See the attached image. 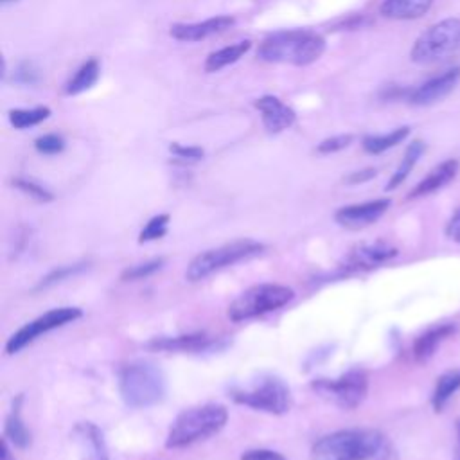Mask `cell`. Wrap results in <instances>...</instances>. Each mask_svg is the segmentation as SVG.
<instances>
[{"label": "cell", "instance_id": "6da1fadb", "mask_svg": "<svg viewBox=\"0 0 460 460\" xmlns=\"http://www.w3.org/2000/svg\"><path fill=\"white\" fill-rule=\"evenodd\" d=\"M311 460H397V449L379 429L352 428L316 438Z\"/></svg>", "mask_w": 460, "mask_h": 460}, {"label": "cell", "instance_id": "7a4b0ae2", "mask_svg": "<svg viewBox=\"0 0 460 460\" xmlns=\"http://www.w3.org/2000/svg\"><path fill=\"white\" fill-rule=\"evenodd\" d=\"M325 52V38L309 29L277 31L268 34L257 49V58L266 63L307 66Z\"/></svg>", "mask_w": 460, "mask_h": 460}, {"label": "cell", "instance_id": "3957f363", "mask_svg": "<svg viewBox=\"0 0 460 460\" xmlns=\"http://www.w3.org/2000/svg\"><path fill=\"white\" fill-rule=\"evenodd\" d=\"M228 420V410L217 402L199 404L178 413L165 437L167 449H181L219 433Z\"/></svg>", "mask_w": 460, "mask_h": 460}, {"label": "cell", "instance_id": "277c9868", "mask_svg": "<svg viewBox=\"0 0 460 460\" xmlns=\"http://www.w3.org/2000/svg\"><path fill=\"white\" fill-rule=\"evenodd\" d=\"M119 392L126 406L149 408L158 404L167 392L164 372L147 361H133L119 372Z\"/></svg>", "mask_w": 460, "mask_h": 460}, {"label": "cell", "instance_id": "5b68a950", "mask_svg": "<svg viewBox=\"0 0 460 460\" xmlns=\"http://www.w3.org/2000/svg\"><path fill=\"white\" fill-rule=\"evenodd\" d=\"M264 250L266 246L255 239H235L232 243L205 250L189 262L185 270V279L189 282H199L226 266L257 257Z\"/></svg>", "mask_w": 460, "mask_h": 460}, {"label": "cell", "instance_id": "8992f818", "mask_svg": "<svg viewBox=\"0 0 460 460\" xmlns=\"http://www.w3.org/2000/svg\"><path fill=\"white\" fill-rule=\"evenodd\" d=\"M460 54V18H446L429 25L413 43L410 58L419 65L447 61Z\"/></svg>", "mask_w": 460, "mask_h": 460}, {"label": "cell", "instance_id": "52a82bcc", "mask_svg": "<svg viewBox=\"0 0 460 460\" xmlns=\"http://www.w3.org/2000/svg\"><path fill=\"white\" fill-rule=\"evenodd\" d=\"M295 298V291L284 284H255L244 289L226 309V316L232 322H246L266 313L277 311Z\"/></svg>", "mask_w": 460, "mask_h": 460}, {"label": "cell", "instance_id": "ba28073f", "mask_svg": "<svg viewBox=\"0 0 460 460\" xmlns=\"http://www.w3.org/2000/svg\"><path fill=\"white\" fill-rule=\"evenodd\" d=\"M230 397L237 404L273 415H282L291 408V392L286 383L275 376L261 377L248 388H234Z\"/></svg>", "mask_w": 460, "mask_h": 460}, {"label": "cell", "instance_id": "9c48e42d", "mask_svg": "<svg viewBox=\"0 0 460 460\" xmlns=\"http://www.w3.org/2000/svg\"><path fill=\"white\" fill-rule=\"evenodd\" d=\"M311 388L332 402L340 410H356L368 394V374L361 368H352L336 379H314Z\"/></svg>", "mask_w": 460, "mask_h": 460}, {"label": "cell", "instance_id": "30bf717a", "mask_svg": "<svg viewBox=\"0 0 460 460\" xmlns=\"http://www.w3.org/2000/svg\"><path fill=\"white\" fill-rule=\"evenodd\" d=\"M81 316H83V311L79 307H72V305L50 309V311L43 313L41 316L31 320L29 323H25L23 327H20L14 334H11V338L5 343V352L16 354L22 349H25L29 343H32L38 336L47 334V332H50L58 327H63L70 322H75Z\"/></svg>", "mask_w": 460, "mask_h": 460}, {"label": "cell", "instance_id": "8fae6325", "mask_svg": "<svg viewBox=\"0 0 460 460\" xmlns=\"http://www.w3.org/2000/svg\"><path fill=\"white\" fill-rule=\"evenodd\" d=\"M458 83H460V66H453V68L424 81L417 88H413L408 95V102L413 106L435 104V102L442 101L444 97H447L456 88Z\"/></svg>", "mask_w": 460, "mask_h": 460}, {"label": "cell", "instance_id": "7c38bea8", "mask_svg": "<svg viewBox=\"0 0 460 460\" xmlns=\"http://www.w3.org/2000/svg\"><path fill=\"white\" fill-rule=\"evenodd\" d=\"M390 205L392 201L388 198L370 199L356 205H345L334 212V221L345 228L359 230L376 223L390 208Z\"/></svg>", "mask_w": 460, "mask_h": 460}, {"label": "cell", "instance_id": "4fadbf2b", "mask_svg": "<svg viewBox=\"0 0 460 460\" xmlns=\"http://www.w3.org/2000/svg\"><path fill=\"white\" fill-rule=\"evenodd\" d=\"M235 25V18L230 14H219L214 18H207L203 22H194V23H172L169 29V34L178 40V41H201L207 40L214 34L225 32L230 27Z\"/></svg>", "mask_w": 460, "mask_h": 460}, {"label": "cell", "instance_id": "5bb4252c", "mask_svg": "<svg viewBox=\"0 0 460 460\" xmlns=\"http://www.w3.org/2000/svg\"><path fill=\"white\" fill-rule=\"evenodd\" d=\"M399 250L385 241H376V243H365L356 246L347 261H345V270L347 271H359V270H370L377 268L394 257H397Z\"/></svg>", "mask_w": 460, "mask_h": 460}, {"label": "cell", "instance_id": "9a60e30c", "mask_svg": "<svg viewBox=\"0 0 460 460\" xmlns=\"http://www.w3.org/2000/svg\"><path fill=\"white\" fill-rule=\"evenodd\" d=\"M253 106L261 113L262 126L266 128L268 133L277 135L282 133L284 129H289L296 122V113L293 108L284 104L279 97L275 95H262L259 97Z\"/></svg>", "mask_w": 460, "mask_h": 460}, {"label": "cell", "instance_id": "2e32d148", "mask_svg": "<svg viewBox=\"0 0 460 460\" xmlns=\"http://www.w3.org/2000/svg\"><path fill=\"white\" fill-rule=\"evenodd\" d=\"M72 438L79 449L81 460H110L102 431L93 422H77Z\"/></svg>", "mask_w": 460, "mask_h": 460}, {"label": "cell", "instance_id": "e0dca14e", "mask_svg": "<svg viewBox=\"0 0 460 460\" xmlns=\"http://www.w3.org/2000/svg\"><path fill=\"white\" fill-rule=\"evenodd\" d=\"M460 171V162L456 158H449L440 162L437 167H433L406 196L408 199H417V198H424L429 196L437 190H440L442 187H446L447 183H451L456 174Z\"/></svg>", "mask_w": 460, "mask_h": 460}, {"label": "cell", "instance_id": "ac0fdd59", "mask_svg": "<svg viewBox=\"0 0 460 460\" xmlns=\"http://www.w3.org/2000/svg\"><path fill=\"white\" fill-rule=\"evenodd\" d=\"M456 334V325L455 323H437L429 329H426L422 334H419L413 341V347H411V354H413V359L417 363H426L429 361L437 349L446 341L449 340L451 336Z\"/></svg>", "mask_w": 460, "mask_h": 460}, {"label": "cell", "instance_id": "d6986e66", "mask_svg": "<svg viewBox=\"0 0 460 460\" xmlns=\"http://www.w3.org/2000/svg\"><path fill=\"white\" fill-rule=\"evenodd\" d=\"M214 343V338L207 336L205 332H192L181 336H162L153 338L146 343L151 350H164V352H183V350H205Z\"/></svg>", "mask_w": 460, "mask_h": 460}, {"label": "cell", "instance_id": "ffe728a7", "mask_svg": "<svg viewBox=\"0 0 460 460\" xmlns=\"http://www.w3.org/2000/svg\"><path fill=\"white\" fill-rule=\"evenodd\" d=\"M22 402H23V395L18 394L13 399V408L5 419V440L11 442L14 447L18 449H27L31 446V431L27 429L23 419H22Z\"/></svg>", "mask_w": 460, "mask_h": 460}, {"label": "cell", "instance_id": "44dd1931", "mask_svg": "<svg viewBox=\"0 0 460 460\" xmlns=\"http://www.w3.org/2000/svg\"><path fill=\"white\" fill-rule=\"evenodd\" d=\"M433 5V0H385L379 13L390 20H417Z\"/></svg>", "mask_w": 460, "mask_h": 460}, {"label": "cell", "instance_id": "7402d4cb", "mask_svg": "<svg viewBox=\"0 0 460 460\" xmlns=\"http://www.w3.org/2000/svg\"><path fill=\"white\" fill-rule=\"evenodd\" d=\"M252 49V41L250 40H243V41H237L234 45H228V47H223L219 50H214L207 56L205 59V72L212 74V72H219L223 70L225 66L228 65H234L237 63L248 50Z\"/></svg>", "mask_w": 460, "mask_h": 460}, {"label": "cell", "instance_id": "603a6c76", "mask_svg": "<svg viewBox=\"0 0 460 460\" xmlns=\"http://www.w3.org/2000/svg\"><path fill=\"white\" fill-rule=\"evenodd\" d=\"M460 390V368H451L442 372L437 377L435 388L431 392V408L435 413H440L447 401Z\"/></svg>", "mask_w": 460, "mask_h": 460}, {"label": "cell", "instance_id": "cb8c5ba5", "mask_svg": "<svg viewBox=\"0 0 460 460\" xmlns=\"http://www.w3.org/2000/svg\"><path fill=\"white\" fill-rule=\"evenodd\" d=\"M101 74V65L95 58L86 59L77 70L75 74L65 83V95H79L86 90H90Z\"/></svg>", "mask_w": 460, "mask_h": 460}, {"label": "cell", "instance_id": "d4e9b609", "mask_svg": "<svg viewBox=\"0 0 460 460\" xmlns=\"http://www.w3.org/2000/svg\"><path fill=\"white\" fill-rule=\"evenodd\" d=\"M424 151H426V144H424L422 140H413V142H410V146L406 147L404 156H402L399 167H397V169L394 171V174L390 176V180H388L385 190H394V189H397V187L410 176V172L413 171L415 164H417L419 158L424 155Z\"/></svg>", "mask_w": 460, "mask_h": 460}, {"label": "cell", "instance_id": "484cf974", "mask_svg": "<svg viewBox=\"0 0 460 460\" xmlns=\"http://www.w3.org/2000/svg\"><path fill=\"white\" fill-rule=\"evenodd\" d=\"M410 131H411L410 126H401V128H395L383 135H367V137H363L361 146L368 155H381V153L395 147L402 140H406Z\"/></svg>", "mask_w": 460, "mask_h": 460}, {"label": "cell", "instance_id": "4316f807", "mask_svg": "<svg viewBox=\"0 0 460 460\" xmlns=\"http://www.w3.org/2000/svg\"><path fill=\"white\" fill-rule=\"evenodd\" d=\"M9 122L14 129H27L32 126L41 124L50 117L49 106H36V108H14L9 110Z\"/></svg>", "mask_w": 460, "mask_h": 460}, {"label": "cell", "instance_id": "83f0119b", "mask_svg": "<svg viewBox=\"0 0 460 460\" xmlns=\"http://www.w3.org/2000/svg\"><path fill=\"white\" fill-rule=\"evenodd\" d=\"M86 262H74V264H65V266H58V268H54L52 271H49L38 284H36V291H40V289H45V288H50V286H54V284H58V282H63L65 279H68V277H74V275H77V273H81L83 270H86Z\"/></svg>", "mask_w": 460, "mask_h": 460}, {"label": "cell", "instance_id": "f1b7e54d", "mask_svg": "<svg viewBox=\"0 0 460 460\" xmlns=\"http://www.w3.org/2000/svg\"><path fill=\"white\" fill-rule=\"evenodd\" d=\"M13 185H14L18 190H22L23 194L31 196L32 199H36V201H40V203H49V201L54 199V194H52L47 187L40 185L38 181H34V180H31V178H20V176H18V178L13 180Z\"/></svg>", "mask_w": 460, "mask_h": 460}, {"label": "cell", "instance_id": "f546056e", "mask_svg": "<svg viewBox=\"0 0 460 460\" xmlns=\"http://www.w3.org/2000/svg\"><path fill=\"white\" fill-rule=\"evenodd\" d=\"M167 225H169V214L153 216L146 223L142 232L138 234V243H147V241H155V239L164 237L167 234Z\"/></svg>", "mask_w": 460, "mask_h": 460}, {"label": "cell", "instance_id": "4dcf8cb0", "mask_svg": "<svg viewBox=\"0 0 460 460\" xmlns=\"http://www.w3.org/2000/svg\"><path fill=\"white\" fill-rule=\"evenodd\" d=\"M164 259L158 257V259H151V261H146V262H138V264H133V266H128L122 273H120V279L122 280H138V279H146L153 273H156L162 266H164Z\"/></svg>", "mask_w": 460, "mask_h": 460}, {"label": "cell", "instance_id": "1f68e13d", "mask_svg": "<svg viewBox=\"0 0 460 460\" xmlns=\"http://www.w3.org/2000/svg\"><path fill=\"white\" fill-rule=\"evenodd\" d=\"M41 79L40 68L32 61H22L18 63L16 70L13 72V81L22 86H34Z\"/></svg>", "mask_w": 460, "mask_h": 460}, {"label": "cell", "instance_id": "d6a6232c", "mask_svg": "<svg viewBox=\"0 0 460 460\" xmlns=\"http://www.w3.org/2000/svg\"><path fill=\"white\" fill-rule=\"evenodd\" d=\"M354 137L350 133H343V135H334V137H329V138H323L318 146H316V153L318 155H332V153H338L345 147H349L352 144Z\"/></svg>", "mask_w": 460, "mask_h": 460}, {"label": "cell", "instance_id": "836d02e7", "mask_svg": "<svg viewBox=\"0 0 460 460\" xmlns=\"http://www.w3.org/2000/svg\"><path fill=\"white\" fill-rule=\"evenodd\" d=\"M34 147L41 155H58L65 149V140H63L61 135L47 133V135H41L34 140Z\"/></svg>", "mask_w": 460, "mask_h": 460}, {"label": "cell", "instance_id": "e575fe53", "mask_svg": "<svg viewBox=\"0 0 460 460\" xmlns=\"http://www.w3.org/2000/svg\"><path fill=\"white\" fill-rule=\"evenodd\" d=\"M169 151L178 156V158H183V160H201L205 156V151L198 146H183V144H178V142H172L169 146Z\"/></svg>", "mask_w": 460, "mask_h": 460}, {"label": "cell", "instance_id": "d590c367", "mask_svg": "<svg viewBox=\"0 0 460 460\" xmlns=\"http://www.w3.org/2000/svg\"><path fill=\"white\" fill-rule=\"evenodd\" d=\"M239 460H286V458H284L279 451L257 447V449H248V451H244Z\"/></svg>", "mask_w": 460, "mask_h": 460}, {"label": "cell", "instance_id": "8d00e7d4", "mask_svg": "<svg viewBox=\"0 0 460 460\" xmlns=\"http://www.w3.org/2000/svg\"><path fill=\"white\" fill-rule=\"evenodd\" d=\"M444 234H446L447 239H451V241L460 244V207L447 219V223L444 226Z\"/></svg>", "mask_w": 460, "mask_h": 460}, {"label": "cell", "instance_id": "74e56055", "mask_svg": "<svg viewBox=\"0 0 460 460\" xmlns=\"http://www.w3.org/2000/svg\"><path fill=\"white\" fill-rule=\"evenodd\" d=\"M376 174H377V169H374V167H367V169H361V171H354V172H350V174L345 178V183H349V185L365 183V181H370Z\"/></svg>", "mask_w": 460, "mask_h": 460}, {"label": "cell", "instance_id": "f35d334b", "mask_svg": "<svg viewBox=\"0 0 460 460\" xmlns=\"http://www.w3.org/2000/svg\"><path fill=\"white\" fill-rule=\"evenodd\" d=\"M455 460H460V417L455 420Z\"/></svg>", "mask_w": 460, "mask_h": 460}, {"label": "cell", "instance_id": "ab89813d", "mask_svg": "<svg viewBox=\"0 0 460 460\" xmlns=\"http://www.w3.org/2000/svg\"><path fill=\"white\" fill-rule=\"evenodd\" d=\"M2 460H14V456L11 455V449H9V444H7L5 438L2 440Z\"/></svg>", "mask_w": 460, "mask_h": 460}, {"label": "cell", "instance_id": "60d3db41", "mask_svg": "<svg viewBox=\"0 0 460 460\" xmlns=\"http://www.w3.org/2000/svg\"><path fill=\"white\" fill-rule=\"evenodd\" d=\"M0 2H4V4H5V2H14V0H0Z\"/></svg>", "mask_w": 460, "mask_h": 460}]
</instances>
